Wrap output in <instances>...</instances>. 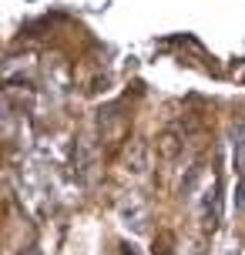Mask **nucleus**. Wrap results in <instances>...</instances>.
<instances>
[{
    "instance_id": "1",
    "label": "nucleus",
    "mask_w": 245,
    "mask_h": 255,
    "mask_svg": "<svg viewBox=\"0 0 245 255\" xmlns=\"http://www.w3.org/2000/svg\"><path fill=\"white\" fill-rule=\"evenodd\" d=\"M235 208L245 212V171L239 175V185H235Z\"/></svg>"
},
{
    "instance_id": "2",
    "label": "nucleus",
    "mask_w": 245,
    "mask_h": 255,
    "mask_svg": "<svg viewBox=\"0 0 245 255\" xmlns=\"http://www.w3.org/2000/svg\"><path fill=\"white\" fill-rule=\"evenodd\" d=\"M27 255H40V252H27Z\"/></svg>"
}]
</instances>
